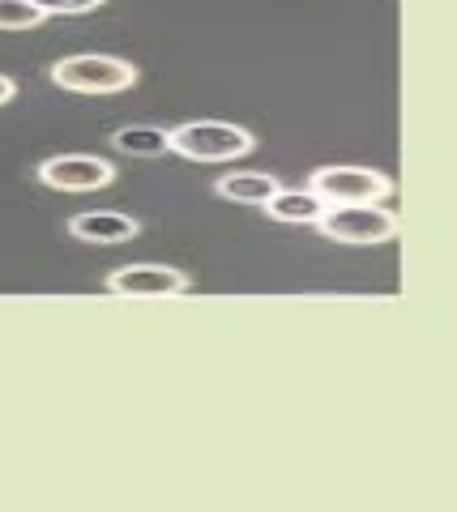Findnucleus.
Instances as JSON below:
<instances>
[{
    "label": "nucleus",
    "instance_id": "obj_5",
    "mask_svg": "<svg viewBox=\"0 0 457 512\" xmlns=\"http://www.w3.org/2000/svg\"><path fill=\"white\" fill-rule=\"evenodd\" d=\"M116 180V167L99 154H56L39 163V184L56 192H99Z\"/></svg>",
    "mask_w": 457,
    "mask_h": 512
},
{
    "label": "nucleus",
    "instance_id": "obj_10",
    "mask_svg": "<svg viewBox=\"0 0 457 512\" xmlns=\"http://www.w3.org/2000/svg\"><path fill=\"white\" fill-rule=\"evenodd\" d=\"M112 146L129 158H163V154H171V128L129 124V128H116L112 133Z\"/></svg>",
    "mask_w": 457,
    "mask_h": 512
},
{
    "label": "nucleus",
    "instance_id": "obj_7",
    "mask_svg": "<svg viewBox=\"0 0 457 512\" xmlns=\"http://www.w3.org/2000/svg\"><path fill=\"white\" fill-rule=\"evenodd\" d=\"M261 210L270 214L274 222H282V227H317L321 214L329 210V201L321 197L317 188L304 184V188H278Z\"/></svg>",
    "mask_w": 457,
    "mask_h": 512
},
{
    "label": "nucleus",
    "instance_id": "obj_11",
    "mask_svg": "<svg viewBox=\"0 0 457 512\" xmlns=\"http://www.w3.org/2000/svg\"><path fill=\"white\" fill-rule=\"evenodd\" d=\"M47 22V13L30 0H0V30H35Z\"/></svg>",
    "mask_w": 457,
    "mask_h": 512
},
{
    "label": "nucleus",
    "instance_id": "obj_9",
    "mask_svg": "<svg viewBox=\"0 0 457 512\" xmlns=\"http://www.w3.org/2000/svg\"><path fill=\"white\" fill-rule=\"evenodd\" d=\"M278 188H282V184L274 180L270 171H231V175H223V180L214 184L218 197L235 201V205H265Z\"/></svg>",
    "mask_w": 457,
    "mask_h": 512
},
{
    "label": "nucleus",
    "instance_id": "obj_13",
    "mask_svg": "<svg viewBox=\"0 0 457 512\" xmlns=\"http://www.w3.org/2000/svg\"><path fill=\"white\" fill-rule=\"evenodd\" d=\"M13 94H18V82L0 73V107H5V103H13Z\"/></svg>",
    "mask_w": 457,
    "mask_h": 512
},
{
    "label": "nucleus",
    "instance_id": "obj_1",
    "mask_svg": "<svg viewBox=\"0 0 457 512\" xmlns=\"http://www.w3.org/2000/svg\"><path fill=\"white\" fill-rule=\"evenodd\" d=\"M252 150H257V137L231 120H188L171 128V154L188 163H231V158H248Z\"/></svg>",
    "mask_w": 457,
    "mask_h": 512
},
{
    "label": "nucleus",
    "instance_id": "obj_6",
    "mask_svg": "<svg viewBox=\"0 0 457 512\" xmlns=\"http://www.w3.org/2000/svg\"><path fill=\"white\" fill-rule=\"evenodd\" d=\"M107 291L120 299H176L188 291V274L171 265H129L107 274Z\"/></svg>",
    "mask_w": 457,
    "mask_h": 512
},
{
    "label": "nucleus",
    "instance_id": "obj_4",
    "mask_svg": "<svg viewBox=\"0 0 457 512\" xmlns=\"http://www.w3.org/2000/svg\"><path fill=\"white\" fill-rule=\"evenodd\" d=\"M308 188H317L329 205H368V201L393 197L389 175L368 171V167H321V171H312Z\"/></svg>",
    "mask_w": 457,
    "mask_h": 512
},
{
    "label": "nucleus",
    "instance_id": "obj_2",
    "mask_svg": "<svg viewBox=\"0 0 457 512\" xmlns=\"http://www.w3.org/2000/svg\"><path fill=\"white\" fill-rule=\"evenodd\" d=\"M52 82L69 94H124L137 86V64L124 56L82 52L52 64Z\"/></svg>",
    "mask_w": 457,
    "mask_h": 512
},
{
    "label": "nucleus",
    "instance_id": "obj_3",
    "mask_svg": "<svg viewBox=\"0 0 457 512\" xmlns=\"http://www.w3.org/2000/svg\"><path fill=\"white\" fill-rule=\"evenodd\" d=\"M317 231L334 244H355V248H372V244H389L398 235V214L385 210L381 201L368 205H329L321 214Z\"/></svg>",
    "mask_w": 457,
    "mask_h": 512
},
{
    "label": "nucleus",
    "instance_id": "obj_8",
    "mask_svg": "<svg viewBox=\"0 0 457 512\" xmlns=\"http://www.w3.org/2000/svg\"><path fill=\"white\" fill-rule=\"evenodd\" d=\"M137 231L141 222L120 210H90L69 218V235L82 244H129V239H137Z\"/></svg>",
    "mask_w": 457,
    "mask_h": 512
},
{
    "label": "nucleus",
    "instance_id": "obj_12",
    "mask_svg": "<svg viewBox=\"0 0 457 512\" xmlns=\"http://www.w3.org/2000/svg\"><path fill=\"white\" fill-rule=\"evenodd\" d=\"M30 5H39L47 18H69V13H94L103 0H30Z\"/></svg>",
    "mask_w": 457,
    "mask_h": 512
}]
</instances>
